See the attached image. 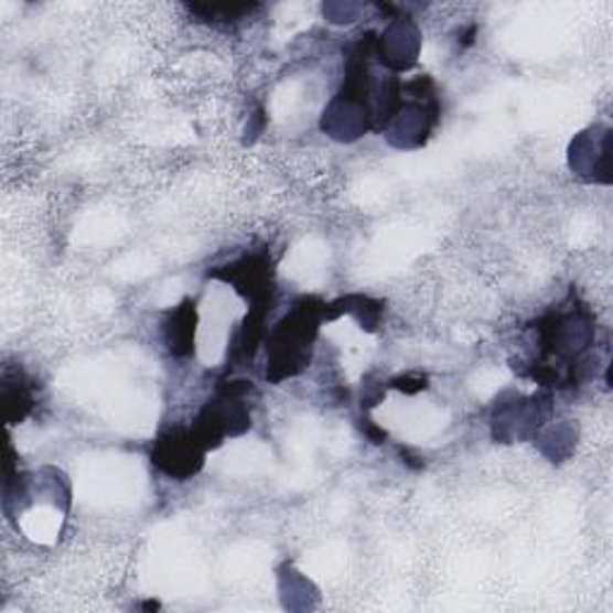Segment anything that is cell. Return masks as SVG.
Masks as SVG:
<instances>
[{"label": "cell", "mask_w": 613, "mask_h": 613, "mask_svg": "<svg viewBox=\"0 0 613 613\" xmlns=\"http://www.w3.org/2000/svg\"><path fill=\"white\" fill-rule=\"evenodd\" d=\"M312 304L314 300H302L295 310L290 312V316H286L271 333V341L267 345L271 357L267 376H271L273 381L300 374L306 367V362H310V351L319 329V306Z\"/></svg>", "instance_id": "6da1fadb"}, {"label": "cell", "mask_w": 613, "mask_h": 613, "mask_svg": "<svg viewBox=\"0 0 613 613\" xmlns=\"http://www.w3.org/2000/svg\"><path fill=\"white\" fill-rule=\"evenodd\" d=\"M206 445L197 437V431H171L169 437H161L153 451V463H157L165 475L171 477H190L200 470Z\"/></svg>", "instance_id": "7a4b0ae2"}, {"label": "cell", "mask_w": 613, "mask_h": 613, "mask_svg": "<svg viewBox=\"0 0 613 613\" xmlns=\"http://www.w3.org/2000/svg\"><path fill=\"white\" fill-rule=\"evenodd\" d=\"M194 304L185 302L180 310L171 314V322L165 324V343H169V351L173 355H187L190 345L194 343Z\"/></svg>", "instance_id": "3957f363"}, {"label": "cell", "mask_w": 613, "mask_h": 613, "mask_svg": "<svg viewBox=\"0 0 613 613\" xmlns=\"http://www.w3.org/2000/svg\"><path fill=\"white\" fill-rule=\"evenodd\" d=\"M257 8L259 6H192L190 10L194 15H202V20L208 22H235V20H245L249 12Z\"/></svg>", "instance_id": "277c9868"}]
</instances>
